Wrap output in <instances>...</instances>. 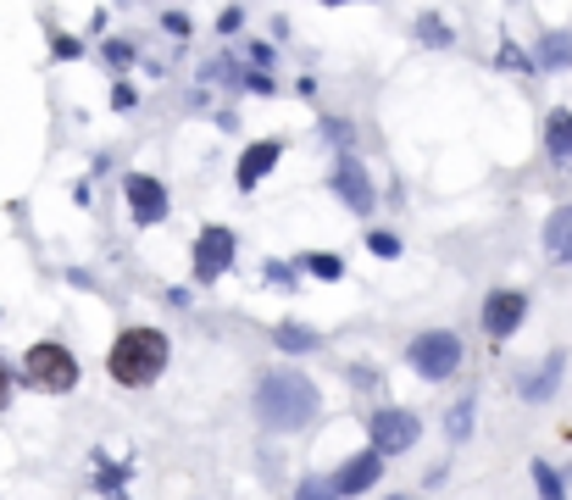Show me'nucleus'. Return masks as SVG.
Here are the masks:
<instances>
[{
  "label": "nucleus",
  "mask_w": 572,
  "mask_h": 500,
  "mask_svg": "<svg viewBox=\"0 0 572 500\" xmlns=\"http://www.w3.org/2000/svg\"><path fill=\"white\" fill-rule=\"evenodd\" d=\"M322 395L306 373H262L256 378V417L273 434H300L306 423H317Z\"/></svg>",
  "instance_id": "1"
},
{
  "label": "nucleus",
  "mask_w": 572,
  "mask_h": 500,
  "mask_svg": "<svg viewBox=\"0 0 572 500\" xmlns=\"http://www.w3.org/2000/svg\"><path fill=\"white\" fill-rule=\"evenodd\" d=\"M168 333L161 328H123L112 340V356H106V373L123 384V389H150L161 373H168Z\"/></svg>",
  "instance_id": "2"
},
{
  "label": "nucleus",
  "mask_w": 572,
  "mask_h": 500,
  "mask_svg": "<svg viewBox=\"0 0 572 500\" xmlns=\"http://www.w3.org/2000/svg\"><path fill=\"white\" fill-rule=\"evenodd\" d=\"M23 378H28L39 395H67V389H78V356H72L67 345H56V340H39V345H28V356H23Z\"/></svg>",
  "instance_id": "3"
},
{
  "label": "nucleus",
  "mask_w": 572,
  "mask_h": 500,
  "mask_svg": "<svg viewBox=\"0 0 572 500\" xmlns=\"http://www.w3.org/2000/svg\"><path fill=\"white\" fill-rule=\"evenodd\" d=\"M405 362H412V373H417V378L445 384V378L461 367V340H456L450 328H428V333H417V340L405 345Z\"/></svg>",
  "instance_id": "4"
},
{
  "label": "nucleus",
  "mask_w": 572,
  "mask_h": 500,
  "mask_svg": "<svg viewBox=\"0 0 572 500\" xmlns=\"http://www.w3.org/2000/svg\"><path fill=\"white\" fill-rule=\"evenodd\" d=\"M367 434H373V451L378 456H400L423 440V417L417 411H400V406H378L367 417Z\"/></svg>",
  "instance_id": "5"
},
{
  "label": "nucleus",
  "mask_w": 572,
  "mask_h": 500,
  "mask_svg": "<svg viewBox=\"0 0 572 500\" xmlns=\"http://www.w3.org/2000/svg\"><path fill=\"white\" fill-rule=\"evenodd\" d=\"M523 317H528L523 289H489V300H483V333L489 340H512V333L523 328Z\"/></svg>",
  "instance_id": "6"
},
{
  "label": "nucleus",
  "mask_w": 572,
  "mask_h": 500,
  "mask_svg": "<svg viewBox=\"0 0 572 500\" xmlns=\"http://www.w3.org/2000/svg\"><path fill=\"white\" fill-rule=\"evenodd\" d=\"M233 268V234L228 228H201V239H195V279L201 284H211V279H222Z\"/></svg>",
  "instance_id": "7"
},
{
  "label": "nucleus",
  "mask_w": 572,
  "mask_h": 500,
  "mask_svg": "<svg viewBox=\"0 0 572 500\" xmlns=\"http://www.w3.org/2000/svg\"><path fill=\"white\" fill-rule=\"evenodd\" d=\"M334 195H340L351 212H362V217L373 212V179L362 173V161H356V156H345V161L334 167Z\"/></svg>",
  "instance_id": "8"
},
{
  "label": "nucleus",
  "mask_w": 572,
  "mask_h": 500,
  "mask_svg": "<svg viewBox=\"0 0 572 500\" xmlns=\"http://www.w3.org/2000/svg\"><path fill=\"white\" fill-rule=\"evenodd\" d=\"M123 190H128V212H134V223H145V228H150V223H161V217H168V190H161L156 179L134 173Z\"/></svg>",
  "instance_id": "9"
},
{
  "label": "nucleus",
  "mask_w": 572,
  "mask_h": 500,
  "mask_svg": "<svg viewBox=\"0 0 572 500\" xmlns=\"http://www.w3.org/2000/svg\"><path fill=\"white\" fill-rule=\"evenodd\" d=\"M378 478H384V456L378 451H362V456H345V467L334 473V489L345 500V495H367Z\"/></svg>",
  "instance_id": "10"
},
{
  "label": "nucleus",
  "mask_w": 572,
  "mask_h": 500,
  "mask_svg": "<svg viewBox=\"0 0 572 500\" xmlns=\"http://www.w3.org/2000/svg\"><path fill=\"white\" fill-rule=\"evenodd\" d=\"M278 156H284V145H278V139H256L251 150L239 156V190H256V184L273 173V167H278Z\"/></svg>",
  "instance_id": "11"
},
{
  "label": "nucleus",
  "mask_w": 572,
  "mask_h": 500,
  "mask_svg": "<svg viewBox=\"0 0 572 500\" xmlns=\"http://www.w3.org/2000/svg\"><path fill=\"white\" fill-rule=\"evenodd\" d=\"M545 250L556 262H572V206H556L545 217Z\"/></svg>",
  "instance_id": "12"
},
{
  "label": "nucleus",
  "mask_w": 572,
  "mask_h": 500,
  "mask_svg": "<svg viewBox=\"0 0 572 500\" xmlns=\"http://www.w3.org/2000/svg\"><path fill=\"white\" fill-rule=\"evenodd\" d=\"M561 367H567V356H561V351H550V356H545V367L523 384V395H528V400H550V395H556V384H561Z\"/></svg>",
  "instance_id": "13"
},
{
  "label": "nucleus",
  "mask_w": 572,
  "mask_h": 500,
  "mask_svg": "<svg viewBox=\"0 0 572 500\" xmlns=\"http://www.w3.org/2000/svg\"><path fill=\"white\" fill-rule=\"evenodd\" d=\"M545 150H550L556 161H572V112H550V123H545Z\"/></svg>",
  "instance_id": "14"
},
{
  "label": "nucleus",
  "mask_w": 572,
  "mask_h": 500,
  "mask_svg": "<svg viewBox=\"0 0 572 500\" xmlns=\"http://www.w3.org/2000/svg\"><path fill=\"white\" fill-rule=\"evenodd\" d=\"M273 345L289 351V356H300V351H317V333L300 328V322H278V328H273Z\"/></svg>",
  "instance_id": "15"
},
{
  "label": "nucleus",
  "mask_w": 572,
  "mask_h": 500,
  "mask_svg": "<svg viewBox=\"0 0 572 500\" xmlns=\"http://www.w3.org/2000/svg\"><path fill=\"white\" fill-rule=\"evenodd\" d=\"M539 67H572V39L567 34H545L539 39Z\"/></svg>",
  "instance_id": "16"
},
{
  "label": "nucleus",
  "mask_w": 572,
  "mask_h": 500,
  "mask_svg": "<svg viewBox=\"0 0 572 500\" xmlns=\"http://www.w3.org/2000/svg\"><path fill=\"white\" fill-rule=\"evenodd\" d=\"M472 411H478L472 400H456V411L445 417V434H450V440H467V434H472Z\"/></svg>",
  "instance_id": "17"
},
{
  "label": "nucleus",
  "mask_w": 572,
  "mask_h": 500,
  "mask_svg": "<svg viewBox=\"0 0 572 500\" xmlns=\"http://www.w3.org/2000/svg\"><path fill=\"white\" fill-rule=\"evenodd\" d=\"M295 500H340V489H334V478H300V489H295Z\"/></svg>",
  "instance_id": "18"
},
{
  "label": "nucleus",
  "mask_w": 572,
  "mask_h": 500,
  "mask_svg": "<svg viewBox=\"0 0 572 500\" xmlns=\"http://www.w3.org/2000/svg\"><path fill=\"white\" fill-rule=\"evenodd\" d=\"M300 268H306L311 279H329V284H334V279H345V262H340V257H306Z\"/></svg>",
  "instance_id": "19"
},
{
  "label": "nucleus",
  "mask_w": 572,
  "mask_h": 500,
  "mask_svg": "<svg viewBox=\"0 0 572 500\" xmlns=\"http://www.w3.org/2000/svg\"><path fill=\"white\" fill-rule=\"evenodd\" d=\"M534 484H539L545 500H567V489H561V478L550 473V462H534Z\"/></svg>",
  "instance_id": "20"
},
{
  "label": "nucleus",
  "mask_w": 572,
  "mask_h": 500,
  "mask_svg": "<svg viewBox=\"0 0 572 500\" xmlns=\"http://www.w3.org/2000/svg\"><path fill=\"white\" fill-rule=\"evenodd\" d=\"M367 245H373V257H384V262H394V257H400V239H394V234H384V228H378Z\"/></svg>",
  "instance_id": "21"
},
{
  "label": "nucleus",
  "mask_w": 572,
  "mask_h": 500,
  "mask_svg": "<svg viewBox=\"0 0 572 500\" xmlns=\"http://www.w3.org/2000/svg\"><path fill=\"white\" fill-rule=\"evenodd\" d=\"M12 389H18V367H12L7 356H0V406L12 400Z\"/></svg>",
  "instance_id": "22"
},
{
  "label": "nucleus",
  "mask_w": 572,
  "mask_h": 500,
  "mask_svg": "<svg viewBox=\"0 0 572 500\" xmlns=\"http://www.w3.org/2000/svg\"><path fill=\"white\" fill-rule=\"evenodd\" d=\"M417 34H423L428 45H450V29H445V23H434V18H423V29H417Z\"/></svg>",
  "instance_id": "23"
},
{
  "label": "nucleus",
  "mask_w": 572,
  "mask_h": 500,
  "mask_svg": "<svg viewBox=\"0 0 572 500\" xmlns=\"http://www.w3.org/2000/svg\"><path fill=\"white\" fill-rule=\"evenodd\" d=\"M106 61H112V67H128V61H134V45L112 39V45H106Z\"/></svg>",
  "instance_id": "24"
},
{
  "label": "nucleus",
  "mask_w": 572,
  "mask_h": 500,
  "mask_svg": "<svg viewBox=\"0 0 572 500\" xmlns=\"http://www.w3.org/2000/svg\"><path fill=\"white\" fill-rule=\"evenodd\" d=\"M267 284H278V289H295V273H289L284 262H267Z\"/></svg>",
  "instance_id": "25"
},
{
  "label": "nucleus",
  "mask_w": 572,
  "mask_h": 500,
  "mask_svg": "<svg viewBox=\"0 0 572 500\" xmlns=\"http://www.w3.org/2000/svg\"><path fill=\"white\" fill-rule=\"evenodd\" d=\"M501 67H517V72H523V67H534V61H528L517 45H501Z\"/></svg>",
  "instance_id": "26"
},
{
  "label": "nucleus",
  "mask_w": 572,
  "mask_h": 500,
  "mask_svg": "<svg viewBox=\"0 0 572 500\" xmlns=\"http://www.w3.org/2000/svg\"><path fill=\"white\" fill-rule=\"evenodd\" d=\"M112 106H117V112H128V106H134V90H128V83H117V90H112Z\"/></svg>",
  "instance_id": "27"
},
{
  "label": "nucleus",
  "mask_w": 572,
  "mask_h": 500,
  "mask_svg": "<svg viewBox=\"0 0 572 500\" xmlns=\"http://www.w3.org/2000/svg\"><path fill=\"white\" fill-rule=\"evenodd\" d=\"M239 18H244V12H233V7H228V12L217 18V29H222V34H233V29H239Z\"/></svg>",
  "instance_id": "28"
},
{
  "label": "nucleus",
  "mask_w": 572,
  "mask_h": 500,
  "mask_svg": "<svg viewBox=\"0 0 572 500\" xmlns=\"http://www.w3.org/2000/svg\"><path fill=\"white\" fill-rule=\"evenodd\" d=\"M322 7H351V0H322Z\"/></svg>",
  "instance_id": "29"
},
{
  "label": "nucleus",
  "mask_w": 572,
  "mask_h": 500,
  "mask_svg": "<svg viewBox=\"0 0 572 500\" xmlns=\"http://www.w3.org/2000/svg\"><path fill=\"white\" fill-rule=\"evenodd\" d=\"M394 500H405V495H394Z\"/></svg>",
  "instance_id": "30"
}]
</instances>
